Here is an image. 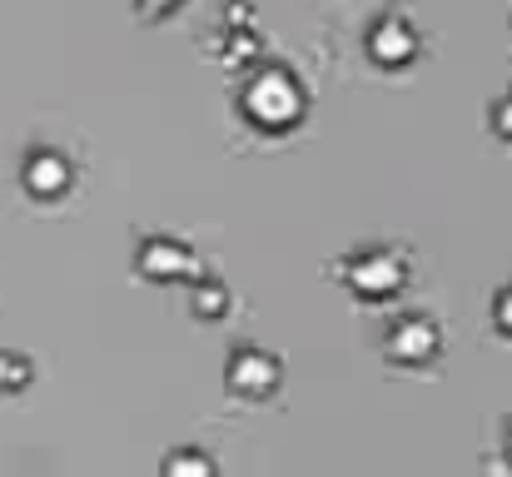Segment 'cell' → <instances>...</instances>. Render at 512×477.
Returning <instances> with one entry per match:
<instances>
[{
	"label": "cell",
	"instance_id": "cell-7",
	"mask_svg": "<svg viewBox=\"0 0 512 477\" xmlns=\"http://www.w3.org/2000/svg\"><path fill=\"white\" fill-rule=\"evenodd\" d=\"M65 184H70V164H65V155H50V150H40V155L25 159V189H30V194H40V199H55Z\"/></svg>",
	"mask_w": 512,
	"mask_h": 477
},
{
	"label": "cell",
	"instance_id": "cell-11",
	"mask_svg": "<svg viewBox=\"0 0 512 477\" xmlns=\"http://www.w3.org/2000/svg\"><path fill=\"white\" fill-rule=\"evenodd\" d=\"M493 125H498V135L512 140V95H503V100L493 105Z\"/></svg>",
	"mask_w": 512,
	"mask_h": 477
},
{
	"label": "cell",
	"instance_id": "cell-2",
	"mask_svg": "<svg viewBox=\"0 0 512 477\" xmlns=\"http://www.w3.org/2000/svg\"><path fill=\"white\" fill-rule=\"evenodd\" d=\"M343 274H348L343 284H348L358 299H393V294L403 289V264H398L393 254H383V249H368V254L348 259Z\"/></svg>",
	"mask_w": 512,
	"mask_h": 477
},
{
	"label": "cell",
	"instance_id": "cell-8",
	"mask_svg": "<svg viewBox=\"0 0 512 477\" xmlns=\"http://www.w3.org/2000/svg\"><path fill=\"white\" fill-rule=\"evenodd\" d=\"M160 477H219L214 458L204 448H174L170 458L160 463Z\"/></svg>",
	"mask_w": 512,
	"mask_h": 477
},
{
	"label": "cell",
	"instance_id": "cell-4",
	"mask_svg": "<svg viewBox=\"0 0 512 477\" xmlns=\"http://www.w3.org/2000/svg\"><path fill=\"white\" fill-rule=\"evenodd\" d=\"M224 378H229V388H234L239 398H269L284 373H279V358H274V353H264V348H239V353L229 358Z\"/></svg>",
	"mask_w": 512,
	"mask_h": 477
},
{
	"label": "cell",
	"instance_id": "cell-13",
	"mask_svg": "<svg viewBox=\"0 0 512 477\" xmlns=\"http://www.w3.org/2000/svg\"><path fill=\"white\" fill-rule=\"evenodd\" d=\"M174 5H179V0H140V10H150V15H165Z\"/></svg>",
	"mask_w": 512,
	"mask_h": 477
},
{
	"label": "cell",
	"instance_id": "cell-6",
	"mask_svg": "<svg viewBox=\"0 0 512 477\" xmlns=\"http://www.w3.org/2000/svg\"><path fill=\"white\" fill-rule=\"evenodd\" d=\"M368 50H373V60H383V65H403V60L418 55V35H413L403 20H378V25L368 30Z\"/></svg>",
	"mask_w": 512,
	"mask_h": 477
},
{
	"label": "cell",
	"instance_id": "cell-3",
	"mask_svg": "<svg viewBox=\"0 0 512 477\" xmlns=\"http://www.w3.org/2000/svg\"><path fill=\"white\" fill-rule=\"evenodd\" d=\"M383 348H388V358H393V363H428V358H438L443 333H438V323H433V318L403 314L393 328H388Z\"/></svg>",
	"mask_w": 512,
	"mask_h": 477
},
{
	"label": "cell",
	"instance_id": "cell-5",
	"mask_svg": "<svg viewBox=\"0 0 512 477\" xmlns=\"http://www.w3.org/2000/svg\"><path fill=\"white\" fill-rule=\"evenodd\" d=\"M189 269H194V254H189L184 244H174V239H150V244L140 249V274L155 279V284H174V279L189 274Z\"/></svg>",
	"mask_w": 512,
	"mask_h": 477
},
{
	"label": "cell",
	"instance_id": "cell-10",
	"mask_svg": "<svg viewBox=\"0 0 512 477\" xmlns=\"http://www.w3.org/2000/svg\"><path fill=\"white\" fill-rule=\"evenodd\" d=\"M219 309H229V294H224V289H214V284H204V289L194 294V314H199V318H214Z\"/></svg>",
	"mask_w": 512,
	"mask_h": 477
},
{
	"label": "cell",
	"instance_id": "cell-12",
	"mask_svg": "<svg viewBox=\"0 0 512 477\" xmlns=\"http://www.w3.org/2000/svg\"><path fill=\"white\" fill-rule=\"evenodd\" d=\"M493 314H498V328H503V333H512V289H503V294H498Z\"/></svg>",
	"mask_w": 512,
	"mask_h": 477
},
{
	"label": "cell",
	"instance_id": "cell-9",
	"mask_svg": "<svg viewBox=\"0 0 512 477\" xmlns=\"http://www.w3.org/2000/svg\"><path fill=\"white\" fill-rule=\"evenodd\" d=\"M25 383H30V363L20 353H0V398L20 393Z\"/></svg>",
	"mask_w": 512,
	"mask_h": 477
},
{
	"label": "cell",
	"instance_id": "cell-1",
	"mask_svg": "<svg viewBox=\"0 0 512 477\" xmlns=\"http://www.w3.org/2000/svg\"><path fill=\"white\" fill-rule=\"evenodd\" d=\"M244 110H249V120H254V125L284 130V125H294V120H299L304 95H299V85H294V75H289V70H264V75H254V80H249V90H244Z\"/></svg>",
	"mask_w": 512,
	"mask_h": 477
},
{
	"label": "cell",
	"instance_id": "cell-14",
	"mask_svg": "<svg viewBox=\"0 0 512 477\" xmlns=\"http://www.w3.org/2000/svg\"><path fill=\"white\" fill-rule=\"evenodd\" d=\"M503 453H508V463H512V423H508V433H503Z\"/></svg>",
	"mask_w": 512,
	"mask_h": 477
}]
</instances>
